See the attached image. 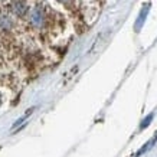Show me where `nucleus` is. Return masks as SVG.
<instances>
[{
  "label": "nucleus",
  "mask_w": 157,
  "mask_h": 157,
  "mask_svg": "<svg viewBox=\"0 0 157 157\" xmlns=\"http://www.w3.org/2000/svg\"><path fill=\"white\" fill-rule=\"evenodd\" d=\"M26 17H28V23L30 25V28L36 29V30H42L48 25V12L40 5L29 7Z\"/></svg>",
  "instance_id": "obj_1"
},
{
  "label": "nucleus",
  "mask_w": 157,
  "mask_h": 157,
  "mask_svg": "<svg viewBox=\"0 0 157 157\" xmlns=\"http://www.w3.org/2000/svg\"><path fill=\"white\" fill-rule=\"evenodd\" d=\"M151 120H153V114H150L146 120H143V123H141V125H140V128L143 130V128H146V127H148V124L151 123Z\"/></svg>",
  "instance_id": "obj_2"
},
{
  "label": "nucleus",
  "mask_w": 157,
  "mask_h": 157,
  "mask_svg": "<svg viewBox=\"0 0 157 157\" xmlns=\"http://www.w3.org/2000/svg\"><path fill=\"white\" fill-rule=\"evenodd\" d=\"M147 10H148V7H146V10H143V12H141V14H140V19H138V22H137V28H140V25H141V22H143V20L146 19V14H147Z\"/></svg>",
  "instance_id": "obj_3"
},
{
  "label": "nucleus",
  "mask_w": 157,
  "mask_h": 157,
  "mask_svg": "<svg viewBox=\"0 0 157 157\" xmlns=\"http://www.w3.org/2000/svg\"><path fill=\"white\" fill-rule=\"evenodd\" d=\"M59 3H62V5H67V6H71L72 3H74V0H58Z\"/></svg>",
  "instance_id": "obj_4"
},
{
  "label": "nucleus",
  "mask_w": 157,
  "mask_h": 157,
  "mask_svg": "<svg viewBox=\"0 0 157 157\" xmlns=\"http://www.w3.org/2000/svg\"><path fill=\"white\" fill-rule=\"evenodd\" d=\"M0 105H2V94H0Z\"/></svg>",
  "instance_id": "obj_5"
}]
</instances>
